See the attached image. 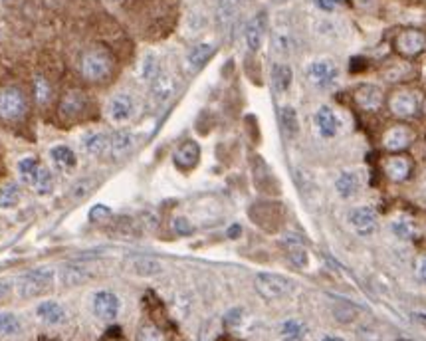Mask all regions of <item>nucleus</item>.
Returning a JSON list of instances; mask_svg holds the SVG:
<instances>
[{
    "instance_id": "f257e3e1",
    "label": "nucleus",
    "mask_w": 426,
    "mask_h": 341,
    "mask_svg": "<svg viewBox=\"0 0 426 341\" xmlns=\"http://www.w3.org/2000/svg\"><path fill=\"white\" fill-rule=\"evenodd\" d=\"M16 170L20 175L22 183L28 185L32 191H36L38 195H50L56 187L50 169L44 167L36 157H22L16 165Z\"/></svg>"
},
{
    "instance_id": "f03ea898",
    "label": "nucleus",
    "mask_w": 426,
    "mask_h": 341,
    "mask_svg": "<svg viewBox=\"0 0 426 341\" xmlns=\"http://www.w3.org/2000/svg\"><path fill=\"white\" fill-rule=\"evenodd\" d=\"M54 282H56V272L52 270V268L42 266V268L24 272L20 278H18L16 290H18L20 298L30 300V298H36V296H42V294L52 290Z\"/></svg>"
},
{
    "instance_id": "7ed1b4c3",
    "label": "nucleus",
    "mask_w": 426,
    "mask_h": 341,
    "mask_svg": "<svg viewBox=\"0 0 426 341\" xmlns=\"http://www.w3.org/2000/svg\"><path fill=\"white\" fill-rule=\"evenodd\" d=\"M81 76L88 81H97L107 80L113 71V60L107 52L100 50V48H93V50L85 52L81 56Z\"/></svg>"
},
{
    "instance_id": "20e7f679",
    "label": "nucleus",
    "mask_w": 426,
    "mask_h": 341,
    "mask_svg": "<svg viewBox=\"0 0 426 341\" xmlns=\"http://www.w3.org/2000/svg\"><path fill=\"white\" fill-rule=\"evenodd\" d=\"M254 288L256 291L268 301L282 300L288 294L294 290V282L285 278L282 274H272V272H260L254 278Z\"/></svg>"
},
{
    "instance_id": "39448f33",
    "label": "nucleus",
    "mask_w": 426,
    "mask_h": 341,
    "mask_svg": "<svg viewBox=\"0 0 426 341\" xmlns=\"http://www.w3.org/2000/svg\"><path fill=\"white\" fill-rule=\"evenodd\" d=\"M28 111V100L20 88L4 86L0 88V117L6 121H18Z\"/></svg>"
},
{
    "instance_id": "423d86ee",
    "label": "nucleus",
    "mask_w": 426,
    "mask_h": 341,
    "mask_svg": "<svg viewBox=\"0 0 426 341\" xmlns=\"http://www.w3.org/2000/svg\"><path fill=\"white\" fill-rule=\"evenodd\" d=\"M305 78L315 90H329L339 80V68L333 60H327V58L314 60L305 70Z\"/></svg>"
},
{
    "instance_id": "0eeeda50",
    "label": "nucleus",
    "mask_w": 426,
    "mask_h": 341,
    "mask_svg": "<svg viewBox=\"0 0 426 341\" xmlns=\"http://www.w3.org/2000/svg\"><path fill=\"white\" fill-rule=\"evenodd\" d=\"M426 48V34L416 28H406L401 34H396L395 50L403 58H416Z\"/></svg>"
},
{
    "instance_id": "6e6552de",
    "label": "nucleus",
    "mask_w": 426,
    "mask_h": 341,
    "mask_svg": "<svg viewBox=\"0 0 426 341\" xmlns=\"http://www.w3.org/2000/svg\"><path fill=\"white\" fill-rule=\"evenodd\" d=\"M135 111H137L135 98H133L131 93H127V91H119V93L112 96V100L107 101V117L113 123H117V125L131 121Z\"/></svg>"
},
{
    "instance_id": "1a4fd4ad",
    "label": "nucleus",
    "mask_w": 426,
    "mask_h": 341,
    "mask_svg": "<svg viewBox=\"0 0 426 341\" xmlns=\"http://www.w3.org/2000/svg\"><path fill=\"white\" fill-rule=\"evenodd\" d=\"M93 313L103 321H113L122 311V298L110 290H100L93 294Z\"/></svg>"
},
{
    "instance_id": "9d476101",
    "label": "nucleus",
    "mask_w": 426,
    "mask_h": 341,
    "mask_svg": "<svg viewBox=\"0 0 426 341\" xmlns=\"http://www.w3.org/2000/svg\"><path fill=\"white\" fill-rule=\"evenodd\" d=\"M418 105H420V101L416 98L415 91L410 90H396L389 98V110L395 117H401V120L415 117Z\"/></svg>"
},
{
    "instance_id": "9b49d317",
    "label": "nucleus",
    "mask_w": 426,
    "mask_h": 341,
    "mask_svg": "<svg viewBox=\"0 0 426 341\" xmlns=\"http://www.w3.org/2000/svg\"><path fill=\"white\" fill-rule=\"evenodd\" d=\"M413 141H415V133H413L410 127H406V125H393V127H389L383 133L381 145H383L385 151L396 155V153H403V151L408 149L413 145Z\"/></svg>"
},
{
    "instance_id": "f8f14e48",
    "label": "nucleus",
    "mask_w": 426,
    "mask_h": 341,
    "mask_svg": "<svg viewBox=\"0 0 426 341\" xmlns=\"http://www.w3.org/2000/svg\"><path fill=\"white\" fill-rule=\"evenodd\" d=\"M266 24H268V18H266V12H258L254 14L252 18L248 21L246 28H244V40H246V46L250 52H258L264 44V36H266Z\"/></svg>"
},
{
    "instance_id": "ddd939ff",
    "label": "nucleus",
    "mask_w": 426,
    "mask_h": 341,
    "mask_svg": "<svg viewBox=\"0 0 426 341\" xmlns=\"http://www.w3.org/2000/svg\"><path fill=\"white\" fill-rule=\"evenodd\" d=\"M349 224L359 236H369L377 229V212L371 207H357L349 212Z\"/></svg>"
},
{
    "instance_id": "4468645a",
    "label": "nucleus",
    "mask_w": 426,
    "mask_h": 341,
    "mask_svg": "<svg viewBox=\"0 0 426 341\" xmlns=\"http://www.w3.org/2000/svg\"><path fill=\"white\" fill-rule=\"evenodd\" d=\"M173 161L177 169L193 170L201 161V145L196 141H184L173 153Z\"/></svg>"
},
{
    "instance_id": "2eb2a0df",
    "label": "nucleus",
    "mask_w": 426,
    "mask_h": 341,
    "mask_svg": "<svg viewBox=\"0 0 426 341\" xmlns=\"http://www.w3.org/2000/svg\"><path fill=\"white\" fill-rule=\"evenodd\" d=\"M314 123L317 133H319L324 139H333L335 135L339 133V127H341V123L337 120L335 111L331 110V108H327V105H321L319 110L315 111Z\"/></svg>"
},
{
    "instance_id": "dca6fc26",
    "label": "nucleus",
    "mask_w": 426,
    "mask_h": 341,
    "mask_svg": "<svg viewBox=\"0 0 426 341\" xmlns=\"http://www.w3.org/2000/svg\"><path fill=\"white\" fill-rule=\"evenodd\" d=\"M244 0H218L216 6V24L220 30H230L234 26V22L238 21L240 11H242Z\"/></svg>"
},
{
    "instance_id": "f3484780",
    "label": "nucleus",
    "mask_w": 426,
    "mask_h": 341,
    "mask_svg": "<svg viewBox=\"0 0 426 341\" xmlns=\"http://www.w3.org/2000/svg\"><path fill=\"white\" fill-rule=\"evenodd\" d=\"M355 103L363 111H377L383 105V91L379 90L373 83H363L359 86L353 93Z\"/></svg>"
},
{
    "instance_id": "a211bd4d",
    "label": "nucleus",
    "mask_w": 426,
    "mask_h": 341,
    "mask_svg": "<svg viewBox=\"0 0 426 341\" xmlns=\"http://www.w3.org/2000/svg\"><path fill=\"white\" fill-rule=\"evenodd\" d=\"M410 169H413V163H410L408 157H403V155H393V157H389L383 163V170L389 177V181L393 183L406 181L408 175H410Z\"/></svg>"
},
{
    "instance_id": "6ab92c4d",
    "label": "nucleus",
    "mask_w": 426,
    "mask_h": 341,
    "mask_svg": "<svg viewBox=\"0 0 426 341\" xmlns=\"http://www.w3.org/2000/svg\"><path fill=\"white\" fill-rule=\"evenodd\" d=\"M36 318L46 325H60L66 321V310L60 301L44 300L36 306Z\"/></svg>"
},
{
    "instance_id": "aec40b11",
    "label": "nucleus",
    "mask_w": 426,
    "mask_h": 341,
    "mask_svg": "<svg viewBox=\"0 0 426 341\" xmlns=\"http://www.w3.org/2000/svg\"><path fill=\"white\" fill-rule=\"evenodd\" d=\"M85 105H88V96L80 90H70L60 101V113L64 117H78L83 113L85 110Z\"/></svg>"
},
{
    "instance_id": "412c9836",
    "label": "nucleus",
    "mask_w": 426,
    "mask_h": 341,
    "mask_svg": "<svg viewBox=\"0 0 426 341\" xmlns=\"http://www.w3.org/2000/svg\"><path fill=\"white\" fill-rule=\"evenodd\" d=\"M174 88H177V86H174L173 76L167 74V71H161V74L149 83L153 100L157 101V103H165V101L171 100L174 93Z\"/></svg>"
},
{
    "instance_id": "4be33fe9",
    "label": "nucleus",
    "mask_w": 426,
    "mask_h": 341,
    "mask_svg": "<svg viewBox=\"0 0 426 341\" xmlns=\"http://www.w3.org/2000/svg\"><path fill=\"white\" fill-rule=\"evenodd\" d=\"M110 145H112V135L103 131H93L83 137V149L92 157H102L105 153H110Z\"/></svg>"
},
{
    "instance_id": "5701e85b",
    "label": "nucleus",
    "mask_w": 426,
    "mask_h": 341,
    "mask_svg": "<svg viewBox=\"0 0 426 341\" xmlns=\"http://www.w3.org/2000/svg\"><path fill=\"white\" fill-rule=\"evenodd\" d=\"M135 133L131 131H117L112 135V145H110V157L112 159H122L127 153H131L135 147Z\"/></svg>"
},
{
    "instance_id": "b1692460",
    "label": "nucleus",
    "mask_w": 426,
    "mask_h": 341,
    "mask_svg": "<svg viewBox=\"0 0 426 341\" xmlns=\"http://www.w3.org/2000/svg\"><path fill=\"white\" fill-rule=\"evenodd\" d=\"M50 157L54 161V165L58 167V169L66 170V173H70L78 167V155H76V151L68 147V145H56V147H52L50 149Z\"/></svg>"
},
{
    "instance_id": "393cba45",
    "label": "nucleus",
    "mask_w": 426,
    "mask_h": 341,
    "mask_svg": "<svg viewBox=\"0 0 426 341\" xmlns=\"http://www.w3.org/2000/svg\"><path fill=\"white\" fill-rule=\"evenodd\" d=\"M214 56V44L211 42H199L196 46L191 48V52L187 54V64L191 70H201L206 62Z\"/></svg>"
},
{
    "instance_id": "a878e982",
    "label": "nucleus",
    "mask_w": 426,
    "mask_h": 341,
    "mask_svg": "<svg viewBox=\"0 0 426 341\" xmlns=\"http://www.w3.org/2000/svg\"><path fill=\"white\" fill-rule=\"evenodd\" d=\"M61 284L64 286H80L83 282L90 278V270L81 264H66L60 272Z\"/></svg>"
},
{
    "instance_id": "bb28decb",
    "label": "nucleus",
    "mask_w": 426,
    "mask_h": 341,
    "mask_svg": "<svg viewBox=\"0 0 426 341\" xmlns=\"http://www.w3.org/2000/svg\"><path fill=\"white\" fill-rule=\"evenodd\" d=\"M335 189L339 192L341 199H351L353 195H357L359 191V177L353 170H345L337 177V183H335Z\"/></svg>"
},
{
    "instance_id": "cd10ccee",
    "label": "nucleus",
    "mask_w": 426,
    "mask_h": 341,
    "mask_svg": "<svg viewBox=\"0 0 426 341\" xmlns=\"http://www.w3.org/2000/svg\"><path fill=\"white\" fill-rule=\"evenodd\" d=\"M280 335L284 341H304L307 335V325L302 320H285L280 325Z\"/></svg>"
},
{
    "instance_id": "c85d7f7f",
    "label": "nucleus",
    "mask_w": 426,
    "mask_h": 341,
    "mask_svg": "<svg viewBox=\"0 0 426 341\" xmlns=\"http://www.w3.org/2000/svg\"><path fill=\"white\" fill-rule=\"evenodd\" d=\"M22 199L20 185L14 181H6L0 187V209H14Z\"/></svg>"
},
{
    "instance_id": "c756f323",
    "label": "nucleus",
    "mask_w": 426,
    "mask_h": 341,
    "mask_svg": "<svg viewBox=\"0 0 426 341\" xmlns=\"http://www.w3.org/2000/svg\"><path fill=\"white\" fill-rule=\"evenodd\" d=\"M292 81H294L292 68L288 64H274V68H272V83H274L276 91H280V93L288 91L290 86H292Z\"/></svg>"
},
{
    "instance_id": "7c9ffc66",
    "label": "nucleus",
    "mask_w": 426,
    "mask_h": 341,
    "mask_svg": "<svg viewBox=\"0 0 426 341\" xmlns=\"http://www.w3.org/2000/svg\"><path fill=\"white\" fill-rule=\"evenodd\" d=\"M22 331V321L16 313L12 311H0V333L2 335H18Z\"/></svg>"
},
{
    "instance_id": "2f4dec72",
    "label": "nucleus",
    "mask_w": 426,
    "mask_h": 341,
    "mask_svg": "<svg viewBox=\"0 0 426 341\" xmlns=\"http://www.w3.org/2000/svg\"><path fill=\"white\" fill-rule=\"evenodd\" d=\"M280 121H282V127L290 137H295L300 133V120H297V113L292 105H284L280 110Z\"/></svg>"
},
{
    "instance_id": "473e14b6",
    "label": "nucleus",
    "mask_w": 426,
    "mask_h": 341,
    "mask_svg": "<svg viewBox=\"0 0 426 341\" xmlns=\"http://www.w3.org/2000/svg\"><path fill=\"white\" fill-rule=\"evenodd\" d=\"M285 250H288V256L290 260L294 262L297 268H305L307 266V250L304 248V244L300 241H285Z\"/></svg>"
},
{
    "instance_id": "72a5a7b5",
    "label": "nucleus",
    "mask_w": 426,
    "mask_h": 341,
    "mask_svg": "<svg viewBox=\"0 0 426 341\" xmlns=\"http://www.w3.org/2000/svg\"><path fill=\"white\" fill-rule=\"evenodd\" d=\"M133 270L139 276H157L162 272V264L153 258H137L133 260Z\"/></svg>"
},
{
    "instance_id": "f704fd0d",
    "label": "nucleus",
    "mask_w": 426,
    "mask_h": 341,
    "mask_svg": "<svg viewBox=\"0 0 426 341\" xmlns=\"http://www.w3.org/2000/svg\"><path fill=\"white\" fill-rule=\"evenodd\" d=\"M161 66H159V58L155 56V54H147L145 56V60H143V68H141V76L143 80L149 81L151 83L159 74H161Z\"/></svg>"
},
{
    "instance_id": "c9c22d12",
    "label": "nucleus",
    "mask_w": 426,
    "mask_h": 341,
    "mask_svg": "<svg viewBox=\"0 0 426 341\" xmlns=\"http://www.w3.org/2000/svg\"><path fill=\"white\" fill-rule=\"evenodd\" d=\"M391 231H393L396 238L408 241L413 236V232H415V226H413V222L408 221V219H396V221L391 222Z\"/></svg>"
},
{
    "instance_id": "e433bc0d",
    "label": "nucleus",
    "mask_w": 426,
    "mask_h": 341,
    "mask_svg": "<svg viewBox=\"0 0 426 341\" xmlns=\"http://www.w3.org/2000/svg\"><path fill=\"white\" fill-rule=\"evenodd\" d=\"M274 50L280 56H288L292 52V34L285 30H278L274 34Z\"/></svg>"
},
{
    "instance_id": "4c0bfd02",
    "label": "nucleus",
    "mask_w": 426,
    "mask_h": 341,
    "mask_svg": "<svg viewBox=\"0 0 426 341\" xmlns=\"http://www.w3.org/2000/svg\"><path fill=\"white\" fill-rule=\"evenodd\" d=\"M137 341H165V333L157 325L145 323L137 331Z\"/></svg>"
},
{
    "instance_id": "58836bf2",
    "label": "nucleus",
    "mask_w": 426,
    "mask_h": 341,
    "mask_svg": "<svg viewBox=\"0 0 426 341\" xmlns=\"http://www.w3.org/2000/svg\"><path fill=\"white\" fill-rule=\"evenodd\" d=\"M34 88H36V100H38V103H48V101H50L52 88L50 83L44 80V78H36Z\"/></svg>"
},
{
    "instance_id": "ea45409f",
    "label": "nucleus",
    "mask_w": 426,
    "mask_h": 341,
    "mask_svg": "<svg viewBox=\"0 0 426 341\" xmlns=\"http://www.w3.org/2000/svg\"><path fill=\"white\" fill-rule=\"evenodd\" d=\"M242 318H244L242 308H232V310L226 311V316H224V323H226L228 328H238V325L242 323Z\"/></svg>"
},
{
    "instance_id": "a19ab883",
    "label": "nucleus",
    "mask_w": 426,
    "mask_h": 341,
    "mask_svg": "<svg viewBox=\"0 0 426 341\" xmlns=\"http://www.w3.org/2000/svg\"><path fill=\"white\" fill-rule=\"evenodd\" d=\"M173 226H174V231L179 232V234H191V232L194 231L193 224L187 221L184 216H177V219L173 221Z\"/></svg>"
},
{
    "instance_id": "79ce46f5",
    "label": "nucleus",
    "mask_w": 426,
    "mask_h": 341,
    "mask_svg": "<svg viewBox=\"0 0 426 341\" xmlns=\"http://www.w3.org/2000/svg\"><path fill=\"white\" fill-rule=\"evenodd\" d=\"M315 2V6L319 8V11H324V12H333L343 0H314Z\"/></svg>"
},
{
    "instance_id": "37998d69",
    "label": "nucleus",
    "mask_w": 426,
    "mask_h": 341,
    "mask_svg": "<svg viewBox=\"0 0 426 341\" xmlns=\"http://www.w3.org/2000/svg\"><path fill=\"white\" fill-rule=\"evenodd\" d=\"M107 214H112L110 207H105V204H97V207H93L92 212H90V219H92V221H97L100 216H107Z\"/></svg>"
},
{
    "instance_id": "c03bdc74",
    "label": "nucleus",
    "mask_w": 426,
    "mask_h": 341,
    "mask_svg": "<svg viewBox=\"0 0 426 341\" xmlns=\"http://www.w3.org/2000/svg\"><path fill=\"white\" fill-rule=\"evenodd\" d=\"M90 187H93V181H81L76 189H73V192H76V197H83V195H88V191H90Z\"/></svg>"
},
{
    "instance_id": "a18cd8bd",
    "label": "nucleus",
    "mask_w": 426,
    "mask_h": 341,
    "mask_svg": "<svg viewBox=\"0 0 426 341\" xmlns=\"http://www.w3.org/2000/svg\"><path fill=\"white\" fill-rule=\"evenodd\" d=\"M416 276H418V280L425 282L426 284V258H422L420 264H418V268H416Z\"/></svg>"
},
{
    "instance_id": "49530a36",
    "label": "nucleus",
    "mask_w": 426,
    "mask_h": 341,
    "mask_svg": "<svg viewBox=\"0 0 426 341\" xmlns=\"http://www.w3.org/2000/svg\"><path fill=\"white\" fill-rule=\"evenodd\" d=\"M12 290V284L8 280H0V298L8 296Z\"/></svg>"
},
{
    "instance_id": "de8ad7c7",
    "label": "nucleus",
    "mask_w": 426,
    "mask_h": 341,
    "mask_svg": "<svg viewBox=\"0 0 426 341\" xmlns=\"http://www.w3.org/2000/svg\"><path fill=\"white\" fill-rule=\"evenodd\" d=\"M413 316H415L416 320L420 321V323H422V325H426V316H425V313H420V311H415V313H413Z\"/></svg>"
},
{
    "instance_id": "09e8293b",
    "label": "nucleus",
    "mask_w": 426,
    "mask_h": 341,
    "mask_svg": "<svg viewBox=\"0 0 426 341\" xmlns=\"http://www.w3.org/2000/svg\"><path fill=\"white\" fill-rule=\"evenodd\" d=\"M321 341H345L343 337H339V335H325Z\"/></svg>"
},
{
    "instance_id": "8fccbe9b",
    "label": "nucleus",
    "mask_w": 426,
    "mask_h": 341,
    "mask_svg": "<svg viewBox=\"0 0 426 341\" xmlns=\"http://www.w3.org/2000/svg\"><path fill=\"white\" fill-rule=\"evenodd\" d=\"M228 234H230V236H236V234H240V226H232Z\"/></svg>"
},
{
    "instance_id": "3c124183",
    "label": "nucleus",
    "mask_w": 426,
    "mask_h": 341,
    "mask_svg": "<svg viewBox=\"0 0 426 341\" xmlns=\"http://www.w3.org/2000/svg\"><path fill=\"white\" fill-rule=\"evenodd\" d=\"M276 4H285V2H290V0H274Z\"/></svg>"
},
{
    "instance_id": "603ef678",
    "label": "nucleus",
    "mask_w": 426,
    "mask_h": 341,
    "mask_svg": "<svg viewBox=\"0 0 426 341\" xmlns=\"http://www.w3.org/2000/svg\"><path fill=\"white\" fill-rule=\"evenodd\" d=\"M395 341H413V340H408V337H396Z\"/></svg>"
}]
</instances>
